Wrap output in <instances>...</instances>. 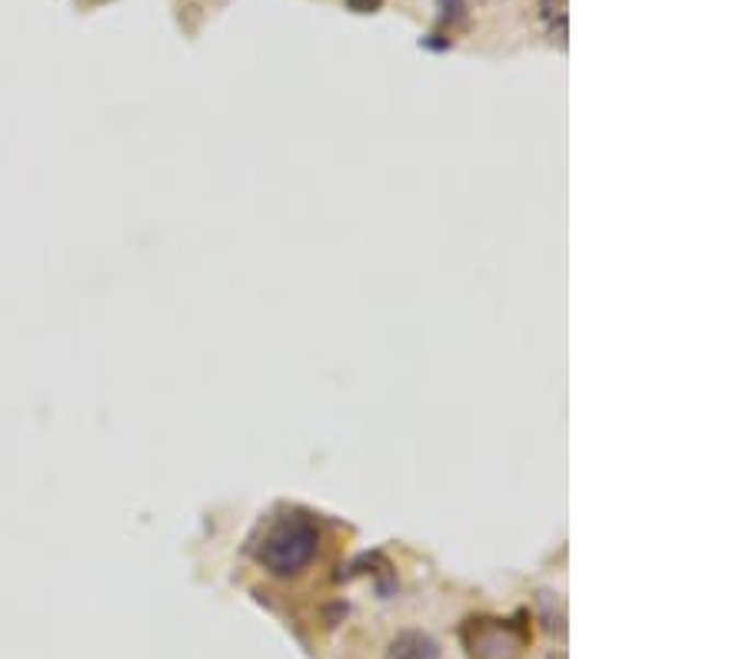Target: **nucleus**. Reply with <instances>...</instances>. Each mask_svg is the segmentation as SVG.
<instances>
[{"instance_id": "1", "label": "nucleus", "mask_w": 749, "mask_h": 659, "mask_svg": "<svg viewBox=\"0 0 749 659\" xmlns=\"http://www.w3.org/2000/svg\"><path fill=\"white\" fill-rule=\"evenodd\" d=\"M320 550V530L307 517H284L274 527H267L264 540L257 543L254 556L264 569L274 576H297L313 563Z\"/></svg>"}, {"instance_id": "2", "label": "nucleus", "mask_w": 749, "mask_h": 659, "mask_svg": "<svg viewBox=\"0 0 749 659\" xmlns=\"http://www.w3.org/2000/svg\"><path fill=\"white\" fill-rule=\"evenodd\" d=\"M463 643H466L470 659H520L530 643V633L514 620L480 616V620L466 623Z\"/></svg>"}, {"instance_id": "3", "label": "nucleus", "mask_w": 749, "mask_h": 659, "mask_svg": "<svg viewBox=\"0 0 749 659\" xmlns=\"http://www.w3.org/2000/svg\"><path fill=\"white\" fill-rule=\"evenodd\" d=\"M387 659H440V643L420 629H406L390 643Z\"/></svg>"}, {"instance_id": "4", "label": "nucleus", "mask_w": 749, "mask_h": 659, "mask_svg": "<svg viewBox=\"0 0 749 659\" xmlns=\"http://www.w3.org/2000/svg\"><path fill=\"white\" fill-rule=\"evenodd\" d=\"M440 21L443 24H463L466 21V4H463V0H440Z\"/></svg>"}, {"instance_id": "5", "label": "nucleus", "mask_w": 749, "mask_h": 659, "mask_svg": "<svg viewBox=\"0 0 749 659\" xmlns=\"http://www.w3.org/2000/svg\"><path fill=\"white\" fill-rule=\"evenodd\" d=\"M347 8L357 11V14H373L383 8V0H347Z\"/></svg>"}]
</instances>
